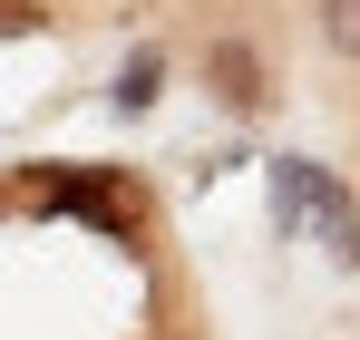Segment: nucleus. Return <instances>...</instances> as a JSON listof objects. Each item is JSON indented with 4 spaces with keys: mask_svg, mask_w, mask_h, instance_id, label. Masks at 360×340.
Here are the masks:
<instances>
[{
    "mask_svg": "<svg viewBox=\"0 0 360 340\" xmlns=\"http://www.w3.org/2000/svg\"><path fill=\"white\" fill-rule=\"evenodd\" d=\"M273 224H283V233L311 224L321 243H331V263H360V204L341 195V175H331V166L283 156V166H273Z\"/></svg>",
    "mask_w": 360,
    "mask_h": 340,
    "instance_id": "f257e3e1",
    "label": "nucleus"
},
{
    "mask_svg": "<svg viewBox=\"0 0 360 340\" xmlns=\"http://www.w3.org/2000/svg\"><path fill=\"white\" fill-rule=\"evenodd\" d=\"M156 88H166V49H136V58L117 68V88H108V107H117V117H146Z\"/></svg>",
    "mask_w": 360,
    "mask_h": 340,
    "instance_id": "7ed1b4c3",
    "label": "nucleus"
},
{
    "mask_svg": "<svg viewBox=\"0 0 360 340\" xmlns=\"http://www.w3.org/2000/svg\"><path fill=\"white\" fill-rule=\"evenodd\" d=\"M311 30H321V49L341 58V68H360V0H321Z\"/></svg>",
    "mask_w": 360,
    "mask_h": 340,
    "instance_id": "20e7f679",
    "label": "nucleus"
},
{
    "mask_svg": "<svg viewBox=\"0 0 360 340\" xmlns=\"http://www.w3.org/2000/svg\"><path fill=\"white\" fill-rule=\"evenodd\" d=\"M205 88H214L224 117H263V107H273V68H263V49H253L243 30L205 39Z\"/></svg>",
    "mask_w": 360,
    "mask_h": 340,
    "instance_id": "f03ea898",
    "label": "nucleus"
}]
</instances>
